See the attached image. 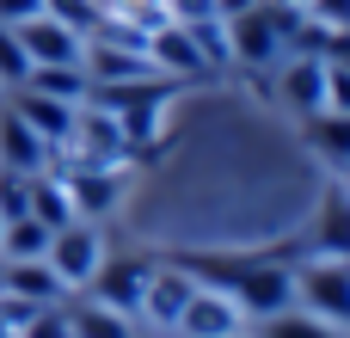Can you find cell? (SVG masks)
<instances>
[{
    "instance_id": "484cf974",
    "label": "cell",
    "mask_w": 350,
    "mask_h": 338,
    "mask_svg": "<svg viewBox=\"0 0 350 338\" xmlns=\"http://www.w3.org/2000/svg\"><path fill=\"white\" fill-rule=\"evenodd\" d=\"M246 6H258V0H215V18H234V12H246Z\"/></svg>"
},
{
    "instance_id": "3957f363",
    "label": "cell",
    "mask_w": 350,
    "mask_h": 338,
    "mask_svg": "<svg viewBox=\"0 0 350 338\" xmlns=\"http://www.w3.org/2000/svg\"><path fill=\"white\" fill-rule=\"evenodd\" d=\"M295 302H308V314H320L326 326L350 333V265L345 259H320L295 271Z\"/></svg>"
},
{
    "instance_id": "2e32d148",
    "label": "cell",
    "mask_w": 350,
    "mask_h": 338,
    "mask_svg": "<svg viewBox=\"0 0 350 338\" xmlns=\"http://www.w3.org/2000/svg\"><path fill=\"white\" fill-rule=\"evenodd\" d=\"M31 216H37V222L49 228V234H55V228H68V222H80L55 172H31Z\"/></svg>"
},
{
    "instance_id": "44dd1931",
    "label": "cell",
    "mask_w": 350,
    "mask_h": 338,
    "mask_svg": "<svg viewBox=\"0 0 350 338\" xmlns=\"http://www.w3.org/2000/svg\"><path fill=\"white\" fill-rule=\"evenodd\" d=\"M25 80H31V55H25L18 31L0 25V92H12V86H25Z\"/></svg>"
},
{
    "instance_id": "603a6c76",
    "label": "cell",
    "mask_w": 350,
    "mask_h": 338,
    "mask_svg": "<svg viewBox=\"0 0 350 338\" xmlns=\"http://www.w3.org/2000/svg\"><path fill=\"white\" fill-rule=\"evenodd\" d=\"M326 111H345L350 117V68L345 62H326Z\"/></svg>"
},
{
    "instance_id": "277c9868",
    "label": "cell",
    "mask_w": 350,
    "mask_h": 338,
    "mask_svg": "<svg viewBox=\"0 0 350 338\" xmlns=\"http://www.w3.org/2000/svg\"><path fill=\"white\" fill-rule=\"evenodd\" d=\"M18 31V43H25V55H31V68H80V55H86V37L74 31V25H62L55 12H37V18H25V25H12Z\"/></svg>"
},
{
    "instance_id": "ba28073f",
    "label": "cell",
    "mask_w": 350,
    "mask_h": 338,
    "mask_svg": "<svg viewBox=\"0 0 350 338\" xmlns=\"http://www.w3.org/2000/svg\"><path fill=\"white\" fill-rule=\"evenodd\" d=\"M240 326H246V314H240L228 296H215V289L197 283V296L185 302V314H178L172 333L178 338H228V333H240Z\"/></svg>"
},
{
    "instance_id": "5b68a950",
    "label": "cell",
    "mask_w": 350,
    "mask_h": 338,
    "mask_svg": "<svg viewBox=\"0 0 350 338\" xmlns=\"http://www.w3.org/2000/svg\"><path fill=\"white\" fill-rule=\"evenodd\" d=\"M148 277H154V259H98L86 296L135 320V314H142V289H148Z\"/></svg>"
},
{
    "instance_id": "f1b7e54d",
    "label": "cell",
    "mask_w": 350,
    "mask_h": 338,
    "mask_svg": "<svg viewBox=\"0 0 350 338\" xmlns=\"http://www.w3.org/2000/svg\"><path fill=\"white\" fill-rule=\"evenodd\" d=\"M0 234H6V216H0Z\"/></svg>"
},
{
    "instance_id": "cb8c5ba5",
    "label": "cell",
    "mask_w": 350,
    "mask_h": 338,
    "mask_svg": "<svg viewBox=\"0 0 350 338\" xmlns=\"http://www.w3.org/2000/svg\"><path fill=\"white\" fill-rule=\"evenodd\" d=\"M172 25H197V18H215V0H160Z\"/></svg>"
},
{
    "instance_id": "e0dca14e",
    "label": "cell",
    "mask_w": 350,
    "mask_h": 338,
    "mask_svg": "<svg viewBox=\"0 0 350 338\" xmlns=\"http://www.w3.org/2000/svg\"><path fill=\"white\" fill-rule=\"evenodd\" d=\"M31 92H49V99H62V105H86V92H92V80H86V68H31V80H25Z\"/></svg>"
},
{
    "instance_id": "9c48e42d",
    "label": "cell",
    "mask_w": 350,
    "mask_h": 338,
    "mask_svg": "<svg viewBox=\"0 0 350 338\" xmlns=\"http://www.w3.org/2000/svg\"><path fill=\"white\" fill-rule=\"evenodd\" d=\"M308 252H314V259H350V191L345 185H332V191L320 197Z\"/></svg>"
},
{
    "instance_id": "6da1fadb",
    "label": "cell",
    "mask_w": 350,
    "mask_h": 338,
    "mask_svg": "<svg viewBox=\"0 0 350 338\" xmlns=\"http://www.w3.org/2000/svg\"><path fill=\"white\" fill-rule=\"evenodd\" d=\"M203 289L228 296L240 314H277L295 302V271L283 259H240V252H203V259H178Z\"/></svg>"
},
{
    "instance_id": "8992f818",
    "label": "cell",
    "mask_w": 350,
    "mask_h": 338,
    "mask_svg": "<svg viewBox=\"0 0 350 338\" xmlns=\"http://www.w3.org/2000/svg\"><path fill=\"white\" fill-rule=\"evenodd\" d=\"M191 296H197V277H191L185 265H154V277H148V289H142V314H135V320H154V326H166V333H172Z\"/></svg>"
},
{
    "instance_id": "83f0119b",
    "label": "cell",
    "mask_w": 350,
    "mask_h": 338,
    "mask_svg": "<svg viewBox=\"0 0 350 338\" xmlns=\"http://www.w3.org/2000/svg\"><path fill=\"white\" fill-rule=\"evenodd\" d=\"M338 62H345V68H350V49H345V55H338Z\"/></svg>"
},
{
    "instance_id": "7c38bea8",
    "label": "cell",
    "mask_w": 350,
    "mask_h": 338,
    "mask_svg": "<svg viewBox=\"0 0 350 338\" xmlns=\"http://www.w3.org/2000/svg\"><path fill=\"white\" fill-rule=\"evenodd\" d=\"M0 166H12V172H43V166H49V142H43L18 111L0 117Z\"/></svg>"
},
{
    "instance_id": "9a60e30c",
    "label": "cell",
    "mask_w": 350,
    "mask_h": 338,
    "mask_svg": "<svg viewBox=\"0 0 350 338\" xmlns=\"http://www.w3.org/2000/svg\"><path fill=\"white\" fill-rule=\"evenodd\" d=\"M301 135H308V148H314L326 166H345L350 160V117L345 111H314V117H301Z\"/></svg>"
},
{
    "instance_id": "ac0fdd59",
    "label": "cell",
    "mask_w": 350,
    "mask_h": 338,
    "mask_svg": "<svg viewBox=\"0 0 350 338\" xmlns=\"http://www.w3.org/2000/svg\"><path fill=\"white\" fill-rule=\"evenodd\" d=\"M258 338H345L338 326H326L320 314H295V308H277V314H265L258 320Z\"/></svg>"
},
{
    "instance_id": "4316f807",
    "label": "cell",
    "mask_w": 350,
    "mask_h": 338,
    "mask_svg": "<svg viewBox=\"0 0 350 338\" xmlns=\"http://www.w3.org/2000/svg\"><path fill=\"white\" fill-rule=\"evenodd\" d=\"M338 172H345V191H350V160H345V166H338Z\"/></svg>"
},
{
    "instance_id": "8fae6325",
    "label": "cell",
    "mask_w": 350,
    "mask_h": 338,
    "mask_svg": "<svg viewBox=\"0 0 350 338\" xmlns=\"http://www.w3.org/2000/svg\"><path fill=\"white\" fill-rule=\"evenodd\" d=\"M0 296H18V302H62L68 289L55 283V271L43 259H0Z\"/></svg>"
},
{
    "instance_id": "d6986e66",
    "label": "cell",
    "mask_w": 350,
    "mask_h": 338,
    "mask_svg": "<svg viewBox=\"0 0 350 338\" xmlns=\"http://www.w3.org/2000/svg\"><path fill=\"white\" fill-rule=\"evenodd\" d=\"M43 252H49V228H43L37 216L6 222V234H0V259H43Z\"/></svg>"
},
{
    "instance_id": "d4e9b609",
    "label": "cell",
    "mask_w": 350,
    "mask_h": 338,
    "mask_svg": "<svg viewBox=\"0 0 350 338\" xmlns=\"http://www.w3.org/2000/svg\"><path fill=\"white\" fill-rule=\"evenodd\" d=\"M37 12H43V0H0V25H25Z\"/></svg>"
},
{
    "instance_id": "52a82bcc",
    "label": "cell",
    "mask_w": 350,
    "mask_h": 338,
    "mask_svg": "<svg viewBox=\"0 0 350 338\" xmlns=\"http://www.w3.org/2000/svg\"><path fill=\"white\" fill-rule=\"evenodd\" d=\"M277 92H283V105H289L295 117L326 111V62L308 55V49H295V55L277 68Z\"/></svg>"
},
{
    "instance_id": "30bf717a",
    "label": "cell",
    "mask_w": 350,
    "mask_h": 338,
    "mask_svg": "<svg viewBox=\"0 0 350 338\" xmlns=\"http://www.w3.org/2000/svg\"><path fill=\"white\" fill-rule=\"evenodd\" d=\"M12 111L49 142V148H62L68 135H74V111L80 105H62V99H49V92H31V86H12Z\"/></svg>"
},
{
    "instance_id": "7402d4cb",
    "label": "cell",
    "mask_w": 350,
    "mask_h": 338,
    "mask_svg": "<svg viewBox=\"0 0 350 338\" xmlns=\"http://www.w3.org/2000/svg\"><path fill=\"white\" fill-rule=\"evenodd\" d=\"M301 12L314 25H326V31H350V0H308Z\"/></svg>"
},
{
    "instance_id": "7a4b0ae2",
    "label": "cell",
    "mask_w": 350,
    "mask_h": 338,
    "mask_svg": "<svg viewBox=\"0 0 350 338\" xmlns=\"http://www.w3.org/2000/svg\"><path fill=\"white\" fill-rule=\"evenodd\" d=\"M98 259H105L98 222H68V228H55V234H49V252H43V265L55 271L62 289H86L92 271H98Z\"/></svg>"
},
{
    "instance_id": "4fadbf2b",
    "label": "cell",
    "mask_w": 350,
    "mask_h": 338,
    "mask_svg": "<svg viewBox=\"0 0 350 338\" xmlns=\"http://www.w3.org/2000/svg\"><path fill=\"white\" fill-rule=\"evenodd\" d=\"M148 62H154L160 74H203V55H197L191 31H185V25H172V18L148 31Z\"/></svg>"
},
{
    "instance_id": "f546056e",
    "label": "cell",
    "mask_w": 350,
    "mask_h": 338,
    "mask_svg": "<svg viewBox=\"0 0 350 338\" xmlns=\"http://www.w3.org/2000/svg\"><path fill=\"white\" fill-rule=\"evenodd\" d=\"M228 338H246V333H228Z\"/></svg>"
},
{
    "instance_id": "5bb4252c",
    "label": "cell",
    "mask_w": 350,
    "mask_h": 338,
    "mask_svg": "<svg viewBox=\"0 0 350 338\" xmlns=\"http://www.w3.org/2000/svg\"><path fill=\"white\" fill-rule=\"evenodd\" d=\"M62 326L68 338H135V320L129 314H117V308H105V302H74V308H62Z\"/></svg>"
},
{
    "instance_id": "ffe728a7",
    "label": "cell",
    "mask_w": 350,
    "mask_h": 338,
    "mask_svg": "<svg viewBox=\"0 0 350 338\" xmlns=\"http://www.w3.org/2000/svg\"><path fill=\"white\" fill-rule=\"evenodd\" d=\"M185 31H191L203 68H234V55H228V25H221V18H197V25H185Z\"/></svg>"
}]
</instances>
